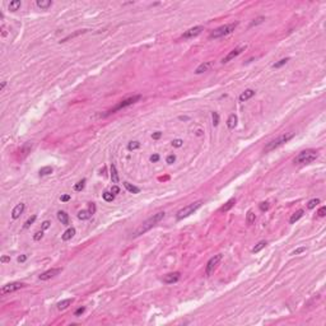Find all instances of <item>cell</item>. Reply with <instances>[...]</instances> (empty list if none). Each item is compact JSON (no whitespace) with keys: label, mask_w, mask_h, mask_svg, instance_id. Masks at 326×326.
<instances>
[{"label":"cell","mask_w":326,"mask_h":326,"mask_svg":"<svg viewBox=\"0 0 326 326\" xmlns=\"http://www.w3.org/2000/svg\"><path fill=\"white\" fill-rule=\"evenodd\" d=\"M23 287H24V284H23V283H21V282L9 283V284H6V285L3 287L1 290H0V293H1L3 296H5V294H8V293L15 292V290H18V289H21V288H23Z\"/></svg>","instance_id":"7"},{"label":"cell","mask_w":326,"mask_h":326,"mask_svg":"<svg viewBox=\"0 0 326 326\" xmlns=\"http://www.w3.org/2000/svg\"><path fill=\"white\" fill-rule=\"evenodd\" d=\"M22 3L19 1V0H14V1H10V4H9V10L10 12H15L18 10L19 8H21Z\"/></svg>","instance_id":"25"},{"label":"cell","mask_w":326,"mask_h":326,"mask_svg":"<svg viewBox=\"0 0 326 326\" xmlns=\"http://www.w3.org/2000/svg\"><path fill=\"white\" fill-rule=\"evenodd\" d=\"M139 146H140L139 142H130L129 144H127V149H129V151H134V149H138Z\"/></svg>","instance_id":"35"},{"label":"cell","mask_w":326,"mask_h":326,"mask_svg":"<svg viewBox=\"0 0 326 326\" xmlns=\"http://www.w3.org/2000/svg\"><path fill=\"white\" fill-rule=\"evenodd\" d=\"M237 22H235V23H228V24H224L222 25V27L217 28V30H214L212 33L209 34V38H219V37H223V36H227V34L232 33L233 31H235V28L237 27Z\"/></svg>","instance_id":"4"},{"label":"cell","mask_w":326,"mask_h":326,"mask_svg":"<svg viewBox=\"0 0 326 326\" xmlns=\"http://www.w3.org/2000/svg\"><path fill=\"white\" fill-rule=\"evenodd\" d=\"M111 180H112L113 184H117V182H119V175H117L115 164H111Z\"/></svg>","instance_id":"24"},{"label":"cell","mask_w":326,"mask_h":326,"mask_svg":"<svg viewBox=\"0 0 326 326\" xmlns=\"http://www.w3.org/2000/svg\"><path fill=\"white\" fill-rule=\"evenodd\" d=\"M182 144H184V142H182L181 139H175L173 142H172V145H173L175 148H180V146H182Z\"/></svg>","instance_id":"39"},{"label":"cell","mask_w":326,"mask_h":326,"mask_svg":"<svg viewBox=\"0 0 326 326\" xmlns=\"http://www.w3.org/2000/svg\"><path fill=\"white\" fill-rule=\"evenodd\" d=\"M84 186H85V180H82V181L76 182V184L74 185V190L75 191H82L83 188H84Z\"/></svg>","instance_id":"31"},{"label":"cell","mask_w":326,"mask_h":326,"mask_svg":"<svg viewBox=\"0 0 326 326\" xmlns=\"http://www.w3.org/2000/svg\"><path fill=\"white\" fill-rule=\"evenodd\" d=\"M73 303V298H68V299H64V301H61V302H59L57 303V308L59 309H65V308H68L70 305H72Z\"/></svg>","instance_id":"21"},{"label":"cell","mask_w":326,"mask_h":326,"mask_svg":"<svg viewBox=\"0 0 326 326\" xmlns=\"http://www.w3.org/2000/svg\"><path fill=\"white\" fill-rule=\"evenodd\" d=\"M264 21H265V18H264V17H259V18H256V19H254V22H251L250 27H254V25H257V24L263 23Z\"/></svg>","instance_id":"37"},{"label":"cell","mask_w":326,"mask_h":326,"mask_svg":"<svg viewBox=\"0 0 326 326\" xmlns=\"http://www.w3.org/2000/svg\"><path fill=\"white\" fill-rule=\"evenodd\" d=\"M318 157L317 152L314 149H307V151L301 152L298 155L294 158V163L297 164H305V163H311L316 161V158Z\"/></svg>","instance_id":"3"},{"label":"cell","mask_w":326,"mask_h":326,"mask_svg":"<svg viewBox=\"0 0 326 326\" xmlns=\"http://www.w3.org/2000/svg\"><path fill=\"white\" fill-rule=\"evenodd\" d=\"M246 49V45H241V46H238V47H236L235 50H232L231 52L228 54V55H227L226 57H223V60H222V63L223 64H226V63H228V61H231V60H233L235 59V57H237L239 54L242 52V51H243Z\"/></svg>","instance_id":"9"},{"label":"cell","mask_w":326,"mask_h":326,"mask_svg":"<svg viewBox=\"0 0 326 326\" xmlns=\"http://www.w3.org/2000/svg\"><path fill=\"white\" fill-rule=\"evenodd\" d=\"M85 32L87 31H78V32H75V33H73V34H69L68 37H65V38H63L61 41H60V42H66V41L68 40H70V38H73V37H76V36H79V34H82V33H85Z\"/></svg>","instance_id":"30"},{"label":"cell","mask_w":326,"mask_h":326,"mask_svg":"<svg viewBox=\"0 0 326 326\" xmlns=\"http://www.w3.org/2000/svg\"><path fill=\"white\" fill-rule=\"evenodd\" d=\"M268 243H266V241H261V242H259V243L255 246L254 248H252V252H254V254H257V252H260L261 250H263V248L265 247V246H266Z\"/></svg>","instance_id":"27"},{"label":"cell","mask_w":326,"mask_h":326,"mask_svg":"<svg viewBox=\"0 0 326 326\" xmlns=\"http://www.w3.org/2000/svg\"><path fill=\"white\" fill-rule=\"evenodd\" d=\"M159 161V155L158 154H153L151 157V162H158Z\"/></svg>","instance_id":"48"},{"label":"cell","mask_w":326,"mask_h":326,"mask_svg":"<svg viewBox=\"0 0 326 326\" xmlns=\"http://www.w3.org/2000/svg\"><path fill=\"white\" fill-rule=\"evenodd\" d=\"M111 193H112L113 195L119 194V193H120V188L117 187V186H112V188H111Z\"/></svg>","instance_id":"47"},{"label":"cell","mask_w":326,"mask_h":326,"mask_svg":"<svg viewBox=\"0 0 326 326\" xmlns=\"http://www.w3.org/2000/svg\"><path fill=\"white\" fill-rule=\"evenodd\" d=\"M201 204H203V201L199 200V201H195V203L190 204V205L182 208V209L178 210V213H177V219L181 220V219H184V218H186V217H188L190 214H193L195 210L199 209V208L201 206Z\"/></svg>","instance_id":"6"},{"label":"cell","mask_w":326,"mask_h":326,"mask_svg":"<svg viewBox=\"0 0 326 326\" xmlns=\"http://www.w3.org/2000/svg\"><path fill=\"white\" fill-rule=\"evenodd\" d=\"M34 220H36V215H32V217H31V218H30V219H28V220H27V222H25V223H24V226H23V228H24V229H27V228H30V227H31V224H33V222H34Z\"/></svg>","instance_id":"36"},{"label":"cell","mask_w":326,"mask_h":326,"mask_svg":"<svg viewBox=\"0 0 326 326\" xmlns=\"http://www.w3.org/2000/svg\"><path fill=\"white\" fill-rule=\"evenodd\" d=\"M178 279H180V273H172L163 278V282L167 284H173L176 282H178Z\"/></svg>","instance_id":"12"},{"label":"cell","mask_w":326,"mask_h":326,"mask_svg":"<svg viewBox=\"0 0 326 326\" xmlns=\"http://www.w3.org/2000/svg\"><path fill=\"white\" fill-rule=\"evenodd\" d=\"M23 210H24V204H18L17 206L14 208V209H13V212H12V218L13 219H17V218H19V217H21V214L23 213Z\"/></svg>","instance_id":"14"},{"label":"cell","mask_w":326,"mask_h":326,"mask_svg":"<svg viewBox=\"0 0 326 326\" xmlns=\"http://www.w3.org/2000/svg\"><path fill=\"white\" fill-rule=\"evenodd\" d=\"M25 260H27V255H21V256L18 257V261H19V263H24Z\"/></svg>","instance_id":"49"},{"label":"cell","mask_w":326,"mask_h":326,"mask_svg":"<svg viewBox=\"0 0 326 326\" xmlns=\"http://www.w3.org/2000/svg\"><path fill=\"white\" fill-rule=\"evenodd\" d=\"M84 311H85V308H84V307H79V308H78V309H76V311L74 312V315H75V316H80V315H82V314H83V312H84Z\"/></svg>","instance_id":"45"},{"label":"cell","mask_w":326,"mask_h":326,"mask_svg":"<svg viewBox=\"0 0 326 326\" xmlns=\"http://www.w3.org/2000/svg\"><path fill=\"white\" fill-rule=\"evenodd\" d=\"M92 214L89 213V210H80V212L78 213V218L82 219V220H85V219H89L91 218Z\"/></svg>","instance_id":"26"},{"label":"cell","mask_w":326,"mask_h":326,"mask_svg":"<svg viewBox=\"0 0 326 326\" xmlns=\"http://www.w3.org/2000/svg\"><path fill=\"white\" fill-rule=\"evenodd\" d=\"M236 125H237V116L235 113H232L228 117V120H227V126H228V129H235Z\"/></svg>","instance_id":"19"},{"label":"cell","mask_w":326,"mask_h":326,"mask_svg":"<svg viewBox=\"0 0 326 326\" xmlns=\"http://www.w3.org/2000/svg\"><path fill=\"white\" fill-rule=\"evenodd\" d=\"M42 237H43V232H42V231H38V232L34 233L33 239H34V241H40V239L42 238Z\"/></svg>","instance_id":"40"},{"label":"cell","mask_w":326,"mask_h":326,"mask_svg":"<svg viewBox=\"0 0 326 326\" xmlns=\"http://www.w3.org/2000/svg\"><path fill=\"white\" fill-rule=\"evenodd\" d=\"M161 136H162V133L157 131V133H154V134H153V135H152V138H153V139H159V138H161Z\"/></svg>","instance_id":"50"},{"label":"cell","mask_w":326,"mask_h":326,"mask_svg":"<svg viewBox=\"0 0 326 326\" xmlns=\"http://www.w3.org/2000/svg\"><path fill=\"white\" fill-rule=\"evenodd\" d=\"M61 273V269H50L47 271H45V273H42L40 275V280H47V279H51V278H54L55 275H57V274Z\"/></svg>","instance_id":"11"},{"label":"cell","mask_w":326,"mask_h":326,"mask_svg":"<svg viewBox=\"0 0 326 326\" xmlns=\"http://www.w3.org/2000/svg\"><path fill=\"white\" fill-rule=\"evenodd\" d=\"M140 98H142V96H133V97H130V98H126V100L119 102V103H117L113 108H111L110 111H107V112L105 113L103 116H108V115H111V113L117 112V111H120V110H122V108H125V107H127V106H130V105H133V103H135V102H138Z\"/></svg>","instance_id":"5"},{"label":"cell","mask_w":326,"mask_h":326,"mask_svg":"<svg viewBox=\"0 0 326 326\" xmlns=\"http://www.w3.org/2000/svg\"><path fill=\"white\" fill-rule=\"evenodd\" d=\"M204 31V27L203 25H197V27H194V28H190L182 34V38H193V37H196L197 34H200L201 32Z\"/></svg>","instance_id":"10"},{"label":"cell","mask_w":326,"mask_h":326,"mask_svg":"<svg viewBox=\"0 0 326 326\" xmlns=\"http://www.w3.org/2000/svg\"><path fill=\"white\" fill-rule=\"evenodd\" d=\"M163 218H164V212H159V213H157V214H154V215L151 217L149 219H146L145 222L143 223V224L140 226L135 232H134V237H138V236L143 235V233L148 232L149 229L152 228V227H154L158 222H161Z\"/></svg>","instance_id":"1"},{"label":"cell","mask_w":326,"mask_h":326,"mask_svg":"<svg viewBox=\"0 0 326 326\" xmlns=\"http://www.w3.org/2000/svg\"><path fill=\"white\" fill-rule=\"evenodd\" d=\"M305 251H306V247H299V248H297V250L293 251V255H299V254H302V252H305Z\"/></svg>","instance_id":"44"},{"label":"cell","mask_w":326,"mask_h":326,"mask_svg":"<svg viewBox=\"0 0 326 326\" xmlns=\"http://www.w3.org/2000/svg\"><path fill=\"white\" fill-rule=\"evenodd\" d=\"M102 197L105 199V201H108V203H110V201H113V199H115V195H113L112 193H111V191H106V193L102 194Z\"/></svg>","instance_id":"28"},{"label":"cell","mask_w":326,"mask_h":326,"mask_svg":"<svg viewBox=\"0 0 326 326\" xmlns=\"http://www.w3.org/2000/svg\"><path fill=\"white\" fill-rule=\"evenodd\" d=\"M288 61H289V57H285V59H282V60H279V61H278V63L273 64V68H280V66L285 65V64L288 63Z\"/></svg>","instance_id":"32"},{"label":"cell","mask_w":326,"mask_h":326,"mask_svg":"<svg viewBox=\"0 0 326 326\" xmlns=\"http://www.w3.org/2000/svg\"><path fill=\"white\" fill-rule=\"evenodd\" d=\"M124 186H125L126 190L129 191V193H131V194H139L140 193V188L139 187L134 186V185L129 184V182H124Z\"/></svg>","instance_id":"22"},{"label":"cell","mask_w":326,"mask_h":326,"mask_svg":"<svg viewBox=\"0 0 326 326\" xmlns=\"http://www.w3.org/2000/svg\"><path fill=\"white\" fill-rule=\"evenodd\" d=\"M57 219H59L64 226H68L69 224V215L65 212H61V210H60V212H57Z\"/></svg>","instance_id":"16"},{"label":"cell","mask_w":326,"mask_h":326,"mask_svg":"<svg viewBox=\"0 0 326 326\" xmlns=\"http://www.w3.org/2000/svg\"><path fill=\"white\" fill-rule=\"evenodd\" d=\"M268 209H269V203H268V201H264V203L260 204V210H261V212H266Z\"/></svg>","instance_id":"41"},{"label":"cell","mask_w":326,"mask_h":326,"mask_svg":"<svg viewBox=\"0 0 326 326\" xmlns=\"http://www.w3.org/2000/svg\"><path fill=\"white\" fill-rule=\"evenodd\" d=\"M303 214H305V212H303L302 209H299V210H297V212L293 214L292 217H290V219H289V223L290 224H294V223L297 222V220H299L303 217Z\"/></svg>","instance_id":"17"},{"label":"cell","mask_w":326,"mask_h":326,"mask_svg":"<svg viewBox=\"0 0 326 326\" xmlns=\"http://www.w3.org/2000/svg\"><path fill=\"white\" fill-rule=\"evenodd\" d=\"M166 161H167L168 164H172V163H173V162L176 161V155H175V154H169L168 157H167V159H166Z\"/></svg>","instance_id":"42"},{"label":"cell","mask_w":326,"mask_h":326,"mask_svg":"<svg viewBox=\"0 0 326 326\" xmlns=\"http://www.w3.org/2000/svg\"><path fill=\"white\" fill-rule=\"evenodd\" d=\"M210 68H212V63H210V61L203 63V64H200V65L196 68L195 73H196V74H201V73H204V72H208Z\"/></svg>","instance_id":"15"},{"label":"cell","mask_w":326,"mask_h":326,"mask_svg":"<svg viewBox=\"0 0 326 326\" xmlns=\"http://www.w3.org/2000/svg\"><path fill=\"white\" fill-rule=\"evenodd\" d=\"M235 204H236V199H229V200L224 204V205H223V206L219 209V212H228V210L231 209V208L235 205Z\"/></svg>","instance_id":"23"},{"label":"cell","mask_w":326,"mask_h":326,"mask_svg":"<svg viewBox=\"0 0 326 326\" xmlns=\"http://www.w3.org/2000/svg\"><path fill=\"white\" fill-rule=\"evenodd\" d=\"M50 227V222L49 220H45V222L42 223V229H47Z\"/></svg>","instance_id":"51"},{"label":"cell","mask_w":326,"mask_h":326,"mask_svg":"<svg viewBox=\"0 0 326 326\" xmlns=\"http://www.w3.org/2000/svg\"><path fill=\"white\" fill-rule=\"evenodd\" d=\"M36 5L41 9H49L51 5H52V1L51 0H37Z\"/></svg>","instance_id":"20"},{"label":"cell","mask_w":326,"mask_h":326,"mask_svg":"<svg viewBox=\"0 0 326 326\" xmlns=\"http://www.w3.org/2000/svg\"><path fill=\"white\" fill-rule=\"evenodd\" d=\"M5 85H6V82H1V85H0V91H4Z\"/></svg>","instance_id":"54"},{"label":"cell","mask_w":326,"mask_h":326,"mask_svg":"<svg viewBox=\"0 0 326 326\" xmlns=\"http://www.w3.org/2000/svg\"><path fill=\"white\" fill-rule=\"evenodd\" d=\"M220 260H222V255L219 254V255H215V256H213L209 261H208V264H206V270H205L206 275H210V274L213 273L214 269L217 268V265L219 264Z\"/></svg>","instance_id":"8"},{"label":"cell","mask_w":326,"mask_h":326,"mask_svg":"<svg viewBox=\"0 0 326 326\" xmlns=\"http://www.w3.org/2000/svg\"><path fill=\"white\" fill-rule=\"evenodd\" d=\"M60 200H61V201H69L70 200V195H63V196L60 197Z\"/></svg>","instance_id":"52"},{"label":"cell","mask_w":326,"mask_h":326,"mask_svg":"<svg viewBox=\"0 0 326 326\" xmlns=\"http://www.w3.org/2000/svg\"><path fill=\"white\" fill-rule=\"evenodd\" d=\"M255 96V91L254 89H246L245 92H242L241 96H239V101L241 102H245L247 100H250V98H252Z\"/></svg>","instance_id":"13"},{"label":"cell","mask_w":326,"mask_h":326,"mask_svg":"<svg viewBox=\"0 0 326 326\" xmlns=\"http://www.w3.org/2000/svg\"><path fill=\"white\" fill-rule=\"evenodd\" d=\"M293 136H294V133L283 134V135H280L279 138H276V139L271 140L270 143H268V145L264 148V152H265V153H269V152H271V151H274L275 148H279V146H280V145H283L284 143L289 142V140L292 139Z\"/></svg>","instance_id":"2"},{"label":"cell","mask_w":326,"mask_h":326,"mask_svg":"<svg viewBox=\"0 0 326 326\" xmlns=\"http://www.w3.org/2000/svg\"><path fill=\"white\" fill-rule=\"evenodd\" d=\"M212 117H213V125L217 126L219 124V115H218V112H213Z\"/></svg>","instance_id":"38"},{"label":"cell","mask_w":326,"mask_h":326,"mask_svg":"<svg viewBox=\"0 0 326 326\" xmlns=\"http://www.w3.org/2000/svg\"><path fill=\"white\" fill-rule=\"evenodd\" d=\"M89 213H91V214H94V213H96V205H94L93 203L89 204Z\"/></svg>","instance_id":"46"},{"label":"cell","mask_w":326,"mask_h":326,"mask_svg":"<svg viewBox=\"0 0 326 326\" xmlns=\"http://www.w3.org/2000/svg\"><path fill=\"white\" fill-rule=\"evenodd\" d=\"M52 173V167H50V166H47V167H43L40 169V176H47Z\"/></svg>","instance_id":"29"},{"label":"cell","mask_w":326,"mask_h":326,"mask_svg":"<svg viewBox=\"0 0 326 326\" xmlns=\"http://www.w3.org/2000/svg\"><path fill=\"white\" fill-rule=\"evenodd\" d=\"M325 214H326V206H321L317 212V215L318 217H325Z\"/></svg>","instance_id":"43"},{"label":"cell","mask_w":326,"mask_h":326,"mask_svg":"<svg viewBox=\"0 0 326 326\" xmlns=\"http://www.w3.org/2000/svg\"><path fill=\"white\" fill-rule=\"evenodd\" d=\"M317 204H320V199H312V200H309L307 203V208H308V209H314Z\"/></svg>","instance_id":"34"},{"label":"cell","mask_w":326,"mask_h":326,"mask_svg":"<svg viewBox=\"0 0 326 326\" xmlns=\"http://www.w3.org/2000/svg\"><path fill=\"white\" fill-rule=\"evenodd\" d=\"M74 235H75V228H69V229H66L65 232H64V235L61 236V238H63V241H69L70 238L72 237H74Z\"/></svg>","instance_id":"18"},{"label":"cell","mask_w":326,"mask_h":326,"mask_svg":"<svg viewBox=\"0 0 326 326\" xmlns=\"http://www.w3.org/2000/svg\"><path fill=\"white\" fill-rule=\"evenodd\" d=\"M246 222H247V224H252V223L255 222V214L251 212H248L247 213V217H246Z\"/></svg>","instance_id":"33"},{"label":"cell","mask_w":326,"mask_h":326,"mask_svg":"<svg viewBox=\"0 0 326 326\" xmlns=\"http://www.w3.org/2000/svg\"><path fill=\"white\" fill-rule=\"evenodd\" d=\"M0 261H1V263H9V261H10V256H3Z\"/></svg>","instance_id":"53"}]
</instances>
